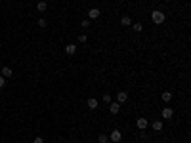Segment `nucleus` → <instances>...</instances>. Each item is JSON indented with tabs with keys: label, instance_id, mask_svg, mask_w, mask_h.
<instances>
[{
	"label": "nucleus",
	"instance_id": "obj_3",
	"mask_svg": "<svg viewBox=\"0 0 191 143\" xmlns=\"http://www.w3.org/2000/svg\"><path fill=\"white\" fill-rule=\"evenodd\" d=\"M161 116L164 120H172V116H174V111L170 109V107H164V109L161 111Z\"/></svg>",
	"mask_w": 191,
	"mask_h": 143
},
{
	"label": "nucleus",
	"instance_id": "obj_15",
	"mask_svg": "<svg viewBox=\"0 0 191 143\" xmlns=\"http://www.w3.org/2000/svg\"><path fill=\"white\" fill-rule=\"evenodd\" d=\"M130 27L136 31V33H142V31H143V25H142V23H132Z\"/></svg>",
	"mask_w": 191,
	"mask_h": 143
},
{
	"label": "nucleus",
	"instance_id": "obj_17",
	"mask_svg": "<svg viewBox=\"0 0 191 143\" xmlns=\"http://www.w3.org/2000/svg\"><path fill=\"white\" fill-rule=\"evenodd\" d=\"M80 27H84V29H88L90 27V19H84V21L80 23Z\"/></svg>",
	"mask_w": 191,
	"mask_h": 143
},
{
	"label": "nucleus",
	"instance_id": "obj_4",
	"mask_svg": "<svg viewBox=\"0 0 191 143\" xmlns=\"http://www.w3.org/2000/svg\"><path fill=\"white\" fill-rule=\"evenodd\" d=\"M136 126H138V130L143 132V130L149 126V120H147V118H138V120H136Z\"/></svg>",
	"mask_w": 191,
	"mask_h": 143
},
{
	"label": "nucleus",
	"instance_id": "obj_22",
	"mask_svg": "<svg viewBox=\"0 0 191 143\" xmlns=\"http://www.w3.org/2000/svg\"><path fill=\"white\" fill-rule=\"evenodd\" d=\"M33 143H44V139H42L40 136H37V137H34V141H33Z\"/></svg>",
	"mask_w": 191,
	"mask_h": 143
},
{
	"label": "nucleus",
	"instance_id": "obj_13",
	"mask_svg": "<svg viewBox=\"0 0 191 143\" xmlns=\"http://www.w3.org/2000/svg\"><path fill=\"white\" fill-rule=\"evenodd\" d=\"M151 128H153L155 132H161V130H163V120H155L153 124H151Z\"/></svg>",
	"mask_w": 191,
	"mask_h": 143
},
{
	"label": "nucleus",
	"instance_id": "obj_14",
	"mask_svg": "<svg viewBox=\"0 0 191 143\" xmlns=\"http://www.w3.org/2000/svg\"><path fill=\"white\" fill-rule=\"evenodd\" d=\"M37 10H38V12H46V10H48V4H46L44 0H40V2L37 4Z\"/></svg>",
	"mask_w": 191,
	"mask_h": 143
},
{
	"label": "nucleus",
	"instance_id": "obj_2",
	"mask_svg": "<svg viewBox=\"0 0 191 143\" xmlns=\"http://www.w3.org/2000/svg\"><path fill=\"white\" fill-rule=\"evenodd\" d=\"M109 139H111L113 143H118V141H121V139H122V134H121V130H118V128H115V130H113V132H111V136H109Z\"/></svg>",
	"mask_w": 191,
	"mask_h": 143
},
{
	"label": "nucleus",
	"instance_id": "obj_5",
	"mask_svg": "<svg viewBox=\"0 0 191 143\" xmlns=\"http://www.w3.org/2000/svg\"><path fill=\"white\" fill-rule=\"evenodd\" d=\"M65 54L67 55H75L76 54V44H67L65 46Z\"/></svg>",
	"mask_w": 191,
	"mask_h": 143
},
{
	"label": "nucleus",
	"instance_id": "obj_9",
	"mask_svg": "<svg viewBox=\"0 0 191 143\" xmlns=\"http://www.w3.org/2000/svg\"><path fill=\"white\" fill-rule=\"evenodd\" d=\"M97 105H100V101H97L96 98H90V99H88V109L94 111V109H97Z\"/></svg>",
	"mask_w": 191,
	"mask_h": 143
},
{
	"label": "nucleus",
	"instance_id": "obj_24",
	"mask_svg": "<svg viewBox=\"0 0 191 143\" xmlns=\"http://www.w3.org/2000/svg\"><path fill=\"white\" fill-rule=\"evenodd\" d=\"M23 143H29V141H23Z\"/></svg>",
	"mask_w": 191,
	"mask_h": 143
},
{
	"label": "nucleus",
	"instance_id": "obj_1",
	"mask_svg": "<svg viewBox=\"0 0 191 143\" xmlns=\"http://www.w3.org/2000/svg\"><path fill=\"white\" fill-rule=\"evenodd\" d=\"M151 19L155 25H163L164 19H166V15H164V12H159V10H155V12H151Z\"/></svg>",
	"mask_w": 191,
	"mask_h": 143
},
{
	"label": "nucleus",
	"instance_id": "obj_16",
	"mask_svg": "<svg viewBox=\"0 0 191 143\" xmlns=\"http://www.w3.org/2000/svg\"><path fill=\"white\" fill-rule=\"evenodd\" d=\"M97 141H100V143H107V141H109V136L100 134V136H97Z\"/></svg>",
	"mask_w": 191,
	"mask_h": 143
},
{
	"label": "nucleus",
	"instance_id": "obj_8",
	"mask_svg": "<svg viewBox=\"0 0 191 143\" xmlns=\"http://www.w3.org/2000/svg\"><path fill=\"white\" fill-rule=\"evenodd\" d=\"M88 17H90V19H97V17H100V10H97V8L88 10Z\"/></svg>",
	"mask_w": 191,
	"mask_h": 143
},
{
	"label": "nucleus",
	"instance_id": "obj_21",
	"mask_svg": "<svg viewBox=\"0 0 191 143\" xmlns=\"http://www.w3.org/2000/svg\"><path fill=\"white\" fill-rule=\"evenodd\" d=\"M86 40H88V36H86V34H80V36H79V42H86Z\"/></svg>",
	"mask_w": 191,
	"mask_h": 143
},
{
	"label": "nucleus",
	"instance_id": "obj_10",
	"mask_svg": "<svg viewBox=\"0 0 191 143\" xmlns=\"http://www.w3.org/2000/svg\"><path fill=\"white\" fill-rule=\"evenodd\" d=\"M121 25H122V27H130V25H132V19L128 17V15H122V17H121Z\"/></svg>",
	"mask_w": 191,
	"mask_h": 143
},
{
	"label": "nucleus",
	"instance_id": "obj_11",
	"mask_svg": "<svg viewBox=\"0 0 191 143\" xmlns=\"http://www.w3.org/2000/svg\"><path fill=\"white\" fill-rule=\"evenodd\" d=\"M161 99L164 101V103H170V101H172V94H170V92H163V94H161Z\"/></svg>",
	"mask_w": 191,
	"mask_h": 143
},
{
	"label": "nucleus",
	"instance_id": "obj_23",
	"mask_svg": "<svg viewBox=\"0 0 191 143\" xmlns=\"http://www.w3.org/2000/svg\"><path fill=\"white\" fill-rule=\"evenodd\" d=\"M164 2H170V0H164Z\"/></svg>",
	"mask_w": 191,
	"mask_h": 143
},
{
	"label": "nucleus",
	"instance_id": "obj_19",
	"mask_svg": "<svg viewBox=\"0 0 191 143\" xmlns=\"http://www.w3.org/2000/svg\"><path fill=\"white\" fill-rule=\"evenodd\" d=\"M103 101H105V103H111V95L109 94H103Z\"/></svg>",
	"mask_w": 191,
	"mask_h": 143
},
{
	"label": "nucleus",
	"instance_id": "obj_7",
	"mask_svg": "<svg viewBox=\"0 0 191 143\" xmlns=\"http://www.w3.org/2000/svg\"><path fill=\"white\" fill-rule=\"evenodd\" d=\"M126 99H128V94H126V92H118V94H117V103H124Z\"/></svg>",
	"mask_w": 191,
	"mask_h": 143
},
{
	"label": "nucleus",
	"instance_id": "obj_6",
	"mask_svg": "<svg viewBox=\"0 0 191 143\" xmlns=\"http://www.w3.org/2000/svg\"><path fill=\"white\" fill-rule=\"evenodd\" d=\"M118 111H121V103H111L109 105V113L111 115H118Z\"/></svg>",
	"mask_w": 191,
	"mask_h": 143
},
{
	"label": "nucleus",
	"instance_id": "obj_12",
	"mask_svg": "<svg viewBox=\"0 0 191 143\" xmlns=\"http://www.w3.org/2000/svg\"><path fill=\"white\" fill-rule=\"evenodd\" d=\"M0 73H2V76H4V78H12V69H10V67H2V71H0Z\"/></svg>",
	"mask_w": 191,
	"mask_h": 143
},
{
	"label": "nucleus",
	"instance_id": "obj_20",
	"mask_svg": "<svg viewBox=\"0 0 191 143\" xmlns=\"http://www.w3.org/2000/svg\"><path fill=\"white\" fill-rule=\"evenodd\" d=\"M46 25H48V23H46V19L40 17V19H38V27H46Z\"/></svg>",
	"mask_w": 191,
	"mask_h": 143
},
{
	"label": "nucleus",
	"instance_id": "obj_18",
	"mask_svg": "<svg viewBox=\"0 0 191 143\" xmlns=\"http://www.w3.org/2000/svg\"><path fill=\"white\" fill-rule=\"evenodd\" d=\"M4 86H6V78H4V76H2V74H0V90H2V88H4Z\"/></svg>",
	"mask_w": 191,
	"mask_h": 143
}]
</instances>
